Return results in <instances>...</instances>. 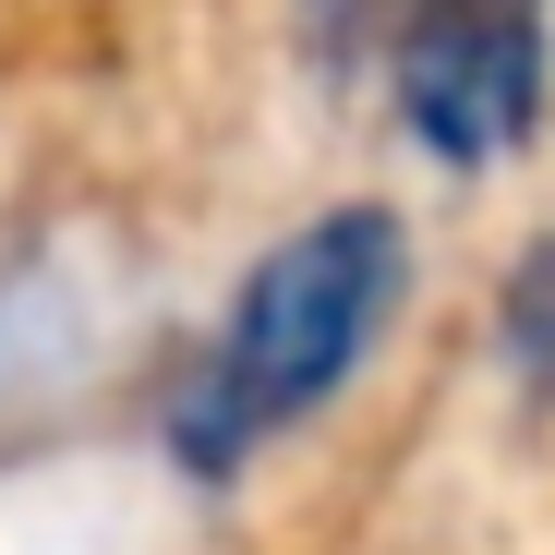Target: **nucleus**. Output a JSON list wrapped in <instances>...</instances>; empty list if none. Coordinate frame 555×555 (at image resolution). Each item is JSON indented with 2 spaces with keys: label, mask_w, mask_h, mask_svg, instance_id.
<instances>
[{
  "label": "nucleus",
  "mask_w": 555,
  "mask_h": 555,
  "mask_svg": "<svg viewBox=\"0 0 555 555\" xmlns=\"http://www.w3.org/2000/svg\"><path fill=\"white\" fill-rule=\"evenodd\" d=\"M399 291H411V230L387 206H326L291 242H266L254 278L230 291L218 350L169 399V459L230 483L266 435H291L302 411H326L362 375V350L387 338Z\"/></svg>",
  "instance_id": "nucleus-1"
},
{
  "label": "nucleus",
  "mask_w": 555,
  "mask_h": 555,
  "mask_svg": "<svg viewBox=\"0 0 555 555\" xmlns=\"http://www.w3.org/2000/svg\"><path fill=\"white\" fill-rule=\"evenodd\" d=\"M543 0H387V73L399 121L447 169H495L543 121Z\"/></svg>",
  "instance_id": "nucleus-2"
},
{
  "label": "nucleus",
  "mask_w": 555,
  "mask_h": 555,
  "mask_svg": "<svg viewBox=\"0 0 555 555\" xmlns=\"http://www.w3.org/2000/svg\"><path fill=\"white\" fill-rule=\"evenodd\" d=\"M495 350L531 399H555V230L507 266V302H495Z\"/></svg>",
  "instance_id": "nucleus-3"
},
{
  "label": "nucleus",
  "mask_w": 555,
  "mask_h": 555,
  "mask_svg": "<svg viewBox=\"0 0 555 555\" xmlns=\"http://www.w3.org/2000/svg\"><path fill=\"white\" fill-rule=\"evenodd\" d=\"M375 13H387V0H314V37H326V49H350Z\"/></svg>",
  "instance_id": "nucleus-4"
}]
</instances>
